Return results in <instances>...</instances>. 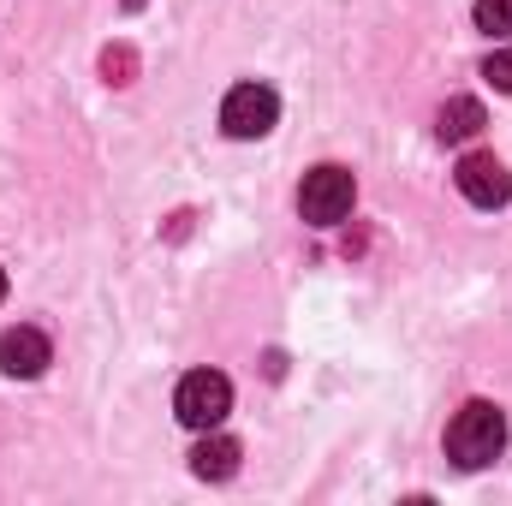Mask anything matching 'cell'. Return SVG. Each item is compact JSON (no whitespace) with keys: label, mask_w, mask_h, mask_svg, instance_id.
<instances>
[{"label":"cell","mask_w":512,"mask_h":506,"mask_svg":"<svg viewBox=\"0 0 512 506\" xmlns=\"http://www.w3.org/2000/svg\"><path fill=\"white\" fill-rule=\"evenodd\" d=\"M0 298H6V268H0Z\"/></svg>","instance_id":"8fae6325"},{"label":"cell","mask_w":512,"mask_h":506,"mask_svg":"<svg viewBox=\"0 0 512 506\" xmlns=\"http://www.w3.org/2000/svg\"><path fill=\"white\" fill-rule=\"evenodd\" d=\"M191 471H197L203 483H227V477L239 471V441H233V435L203 429V441L191 447Z\"/></svg>","instance_id":"52a82bcc"},{"label":"cell","mask_w":512,"mask_h":506,"mask_svg":"<svg viewBox=\"0 0 512 506\" xmlns=\"http://www.w3.org/2000/svg\"><path fill=\"white\" fill-rule=\"evenodd\" d=\"M48 364H54V346L42 328H6L0 334V370L12 381H36Z\"/></svg>","instance_id":"8992f818"},{"label":"cell","mask_w":512,"mask_h":506,"mask_svg":"<svg viewBox=\"0 0 512 506\" xmlns=\"http://www.w3.org/2000/svg\"><path fill=\"white\" fill-rule=\"evenodd\" d=\"M459 191H465V203H477V209H501L512 197V173L501 155H489V149H471L465 161H459Z\"/></svg>","instance_id":"5b68a950"},{"label":"cell","mask_w":512,"mask_h":506,"mask_svg":"<svg viewBox=\"0 0 512 506\" xmlns=\"http://www.w3.org/2000/svg\"><path fill=\"white\" fill-rule=\"evenodd\" d=\"M501 447H507V411L489 405V399H471V405L447 423V459H453L459 471H483V465H495Z\"/></svg>","instance_id":"6da1fadb"},{"label":"cell","mask_w":512,"mask_h":506,"mask_svg":"<svg viewBox=\"0 0 512 506\" xmlns=\"http://www.w3.org/2000/svg\"><path fill=\"white\" fill-rule=\"evenodd\" d=\"M352 203H358V185H352V173L334 167V161L310 167L304 185H298V215H304L310 227H340V221L352 215Z\"/></svg>","instance_id":"7a4b0ae2"},{"label":"cell","mask_w":512,"mask_h":506,"mask_svg":"<svg viewBox=\"0 0 512 506\" xmlns=\"http://www.w3.org/2000/svg\"><path fill=\"white\" fill-rule=\"evenodd\" d=\"M477 30L512 36V0H477Z\"/></svg>","instance_id":"9c48e42d"},{"label":"cell","mask_w":512,"mask_h":506,"mask_svg":"<svg viewBox=\"0 0 512 506\" xmlns=\"http://www.w3.org/2000/svg\"><path fill=\"white\" fill-rule=\"evenodd\" d=\"M483 78H489L495 90H512V48H495V54L483 60Z\"/></svg>","instance_id":"30bf717a"},{"label":"cell","mask_w":512,"mask_h":506,"mask_svg":"<svg viewBox=\"0 0 512 506\" xmlns=\"http://www.w3.org/2000/svg\"><path fill=\"white\" fill-rule=\"evenodd\" d=\"M483 126H489L483 102H477V96H453V102L441 108V120H435V137H441V143H471Z\"/></svg>","instance_id":"ba28073f"},{"label":"cell","mask_w":512,"mask_h":506,"mask_svg":"<svg viewBox=\"0 0 512 506\" xmlns=\"http://www.w3.org/2000/svg\"><path fill=\"white\" fill-rule=\"evenodd\" d=\"M173 411H179L185 429H221L227 411H233V381L221 370H191L173 393Z\"/></svg>","instance_id":"3957f363"},{"label":"cell","mask_w":512,"mask_h":506,"mask_svg":"<svg viewBox=\"0 0 512 506\" xmlns=\"http://www.w3.org/2000/svg\"><path fill=\"white\" fill-rule=\"evenodd\" d=\"M274 120H280V96H274L268 84H239V90H227V102H221V131L239 137V143L268 137Z\"/></svg>","instance_id":"277c9868"}]
</instances>
